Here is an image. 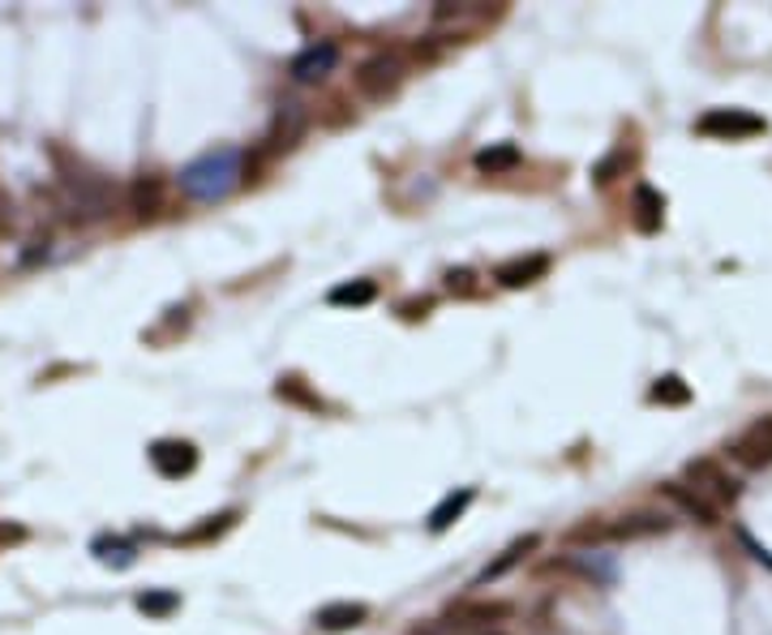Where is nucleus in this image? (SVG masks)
<instances>
[{"label": "nucleus", "instance_id": "nucleus-26", "mask_svg": "<svg viewBox=\"0 0 772 635\" xmlns=\"http://www.w3.org/2000/svg\"><path fill=\"white\" fill-rule=\"evenodd\" d=\"M626 163H631V159L618 147V151H610V155L592 168V181H597V185H610V181H618V172H626Z\"/></svg>", "mask_w": 772, "mask_h": 635}, {"label": "nucleus", "instance_id": "nucleus-24", "mask_svg": "<svg viewBox=\"0 0 772 635\" xmlns=\"http://www.w3.org/2000/svg\"><path fill=\"white\" fill-rule=\"evenodd\" d=\"M232 524H236V512H224V516H211L206 524H197V528H190L181 541L185 546H197V541H211V537H224Z\"/></svg>", "mask_w": 772, "mask_h": 635}, {"label": "nucleus", "instance_id": "nucleus-14", "mask_svg": "<svg viewBox=\"0 0 772 635\" xmlns=\"http://www.w3.org/2000/svg\"><path fill=\"white\" fill-rule=\"evenodd\" d=\"M631 219H635L640 233H656V228H661V219H665V198L656 194L653 185H635V194H631Z\"/></svg>", "mask_w": 772, "mask_h": 635}, {"label": "nucleus", "instance_id": "nucleus-20", "mask_svg": "<svg viewBox=\"0 0 772 635\" xmlns=\"http://www.w3.org/2000/svg\"><path fill=\"white\" fill-rule=\"evenodd\" d=\"M129 206L147 219V215H154L159 206H163V176H154V172H142L133 185H129Z\"/></svg>", "mask_w": 772, "mask_h": 635}, {"label": "nucleus", "instance_id": "nucleus-6", "mask_svg": "<svg viewBox=\"0 0 772 635\" xmlns=\"http://www.w3.org/2000/svg\"><path fill=\"white\" fill-rule=\"evenodd\" d=\"M515 614V605L511 601H451V610H447V627H463V632H490V627H498Z\"/></svg>", "mask_w": 772, "mask_h": 635}, {"label": "nucleus", "instance_id": "nucleus-29", "mask_svg": "<svg viewBox=\"0 0 772 635\" xmlns=\"http://www.w3.org/2000/svg\"><path fill=\"white\" fill-rule=\"evenodd\" d=\"M22 537H26L22 524H0V541H22Z\"/></svg>", "mask_w": 772, "mask_h": 635}, {"label": "nucleus", "instance_id": "nucleus-25", "mask_svg": "<svg viewBox=\"0 0 772 635\" xmlns=\"http://www.w3.org/2000/svg\"><path fill=\"white\" fill-rule=\"evenodd\" d=\"M95 555H99V562H112V567H129L138 550H133L129 541H120V537H99V541H95Z\"/></svg>", "mask_w": 772, "mask_h": 635}, {"label": "nucleus", "instance_id": "nucleus-9", "mask_svg": "<svg viewBox=\"0 0 772 635\" xmlns=\"http://www.w3.org/2000/svg\"><path fill=\"white\" fill-rule=\"evenodd\" d=\"M305 129H309L305 104H279V112H275V125H270L267 151H283V147H297V142L305 138Z\"/></svg>", "mask_w": 772, "mask_h": 635}, {"label": "nucleus", "instance_id": "nucleus-30", "mask_svg": "<svg viewBox=\"0 0 772 635\" xmlns=\"http://www.w3.org/2000/svg\"><path fill=\"white\" fill-rule=\"evenodd\" d=\"M429 314V301H412V305H404V318H425Z\"/></svg>", "mask_w": 772, "mask_h": 635}, {"label": "nucleus", "instance_id": "nucleus-17", "mask_svg": "<svg viewBox=\"0 0 772 635\" xmlns=\"http://www.w3.org/2000/svg\"><path fill=\"white\" fill-rule=\"evenodd\" d=\"M476 172L481 176H502V172H515L524 155H519V147L515 142H498V147H485V151H476Z\"/></svg>", "mask_w": 772, "mask_h": 635}, {"label": "nucleus", "instance_id": "nucleus-28", "mask_svg": "<svg viewBox=\"0 0 772 635\" xmlns=\"http://www.w3.org/2000/svg\"><path fill=\"white\" fill-rule=\"evenodd\" d=\"M9 233H13V202L0 190V237H9Z\"/></svg>", "mask_w": 772, "mask_h": 635}, {"label": "nucleus", "instance_id": "nucleus-16", "mask_svg": "<svg viewBox=\"0 0 772 635\" xmlns=\"http://www.w3.org/2000/svg\"><path fill=\"white\" fill-rule=\"evenodd\" d=\"M472 498H476V489L472 485H460V489H451L433 512H429V532H447L455 519H463V512L472 507Z\"/></svg>", "mask_w": 772, "mask_h": 635}, {"label": "nucleus", "instance_id": "nucleus-12", "mask_svg": "<svg viewBox=\"0 0 772 635\" xmlns=\"http://www.w3.org/2000/svg\"><path fill=\"white\" fill-rule=\"evenodd\" d=\"M549 276V254H528V258H511V262H502L494 279H498L502 288H528V283H537V279Z\"/></svg>", "mask_w": 772, "mask_h": 635}, {"label": "nucleus", "instance_id": "nucleus-13", "mask_svg": "<svg viewBox=\"0 0 772 635\" xmlns=\"http://www.w3.org/2000/svg\"><path fill=\"white\" fill-rule=\"evenodd\" d=\"M369 618V605L365 601H331V605H322L318 614H313V623L322 627V632H352V627H361Z\"/></svg>", "mask_w": 772, "mask_h": 635}, {"label": "nucleus", "instance_id": "nucleus-15", "mask_svg": "<svg viewBox=\"0 0 772 635\" xmlns=\"http://www.w3.org/2000/svg\"><path fill=\"white\" fill-rule=\"evenodd\" d=\"M374 301H378L374 279H344L326 292V305H340V310H361V305H374Z\"/></svg>", "mask_w": 772, "mask_h": 635}, {"label": "nucleus", "instance_id": "nucleus-4", "mask_svg": "<svg viewBox=\"0 0 772 635\" xmlns=\"http://www.w3.org/2000/svg\"><path fill=\"white\" fill-rule=\"evenodd\" d=\"M695 133L704 138H726V142H738V138H755V133H769V120L747 112V108H712L695 120Z\"/></svg>", "mask_w": 772, "mask_h": 635}, {"label": "nucleus", "instance_id": "nucleus-10", "mask_svg": "<svg viewBox=\"0 0 772 635\" xmlns=\"http://www.w3.org/2000/svg\"><path fill=\"white\" fill-rule=\"evenodd\" d=\"M661 498H669L678 512H687V516L699 519V524H721V507H712L699 489L683 485V481H665V485H661Z\"/></svg>", "mask_w": 772, "mask_h": 635}, {"label": "nucleus", "instance_id": "nucleus-22", "mask_svg": "<svg viewBox=\"0 0 772 635\" xmlns=\"http://www.w3.org/2000/svg\"><path fill=\"white\" fill-rule=\"evenodd\" d=\"M138 610L147 618H168L172 610H181V596L172 589H147V593H138Z\"/></svg>", "mask_w": 772, "mask_h": 635}, {"label": "nucleus", "instance_id": "nucleus-7", "mask_svg": "<svg viewBox=\"0 0 772 635\" xmlns=\"http://www.w3.org/2000/svg\"><path fill=\"white\" fill-rule=\"evenodd\" d=\"M730 460L742 469H769L772 464V417H760L755 426H747L742 434L730 442Z\"/></svg>", "mask_w": 772, "mask_h": 635}, {"label": "nucleus", "instance_id": "nucleus-5", "mask_svg": "<svg viewBox=\"0 0 772 635\" xmlns=\"http://www.w3.org/2000/svg\"><path fill=\"white\" fill-rule=\"evenodd\" d=\"M335 65H340V43H331V40L305 43V47L292 56L288 78L301 82V86H313V82L331 78V74H335Z\"/></svg>", "mask_w": 772, "mask_h": 635}, {"label": "nucleus", "instance_id": "nucleus-18", "mask_svg": "<svg viewBox=\"0 0 772 635\" xmlns=\"http://www.w3.org/2000/svg\"><path fill=\"white\" fill-rule=\"evenodd\" d=\"M537 546H540V537H537V532H528V537H519V541H511V546L502 550V558H494V562H490V567H485V571L476 575V589H481V584H490V580H502V575H506V571H511L515 562H519V558H524V555H533Z\"/></svg>", "mask_w": 772, "mask_h": 635}, {"label": "nucleus", "instance_id": "nucleus-23", "mask_svg": "<svg viewBox=\"0 0 772 635\" xmlns=\"http://www.w3.org/2000/svg\"><path fill=\"white\" fill-rule=\"evenodd\" d=\"M275 396L288 399V403H301V408H309V412H318V408H322V399L313 396V391H309L297 374H283V378L275 383Z\"/></svg>", "mask_w": 772, "mask_h": 635}, {"label": "nucleus", "instance_id": "nucleus-3", "mask_svg": "<svg viewBox=\"0 0 772 635\" xmlns=\"http://www.w3.org/2000/svg\"><path fill=\"white\" fill-rule=\"evenodd\" d=\"M404 74H408V47L378 52V56L361 61V69H356V90L369 95V99H383V95H390V90L404 82Z\"/></svg>", "mask_w": 772, "mask_h": 635}, {"label": "nucleus", "instance_id": "nucleus-27", "mask_svg": "<svg viewBox=\"0 0 772 635\" xmlns=\"http://www.w3.org/2000/svg\"><path fill=\"white\" fill-rule=\"evenodd\" d=\"M447 288H451V292H455V297H472V292H476V276H472V271H447Z\"/></svg>", "mask_w": 772, "mask_h": 635}, {"label": "nucleus", "instance_id": "nucleus-8", "mask_svg": "<svg viewBox=\"0 0 772 635\" xmlns=\"http://www.w3.org/2000/svg\"><path fill=\"white\" fill-rule=\"evenodd\" d=\"M147 455H151V469L163 481H181V476H190L197 469V446L185 442V438H159V442H151Z\"/></svg>", "mask_w": 772, "mask_h": 635}, {"label": "nucleus", "instance_id": "nucleus-2", "mask_svg": "<svg viewBox=\"0 0 772 635\" xmlns=\"http://www.w3.org/2000/svg\"><path fill=\"white\" fill-rule=\"evenodd\" d=\"M687 481H691V489H699L712 507H730L738 503V494H742V481L721 464V460H712V455H699L687 464Z\"/></svg>", "mask_w": 772, "mask_h": 635}, {"label": "nucleus", "instance_id": "nucleus-21", "mask_svg": "<svg viewBox=\"0 0 772 635\" xmlns=\"http://www.w3.org/2000/svg\"><path fill=\"white\" fill-rule=\"evenodd\" d=\"M648 399L665 403V408H683V403H691V387L678 374H665V378H656L653 387H648Z\"/></svg>", "mask_w": 772, "mask_h": 635}, {"label": "nucleus", "instance_id": "nucleus-11", "mask_svg": "<svg viewBox=\"0 0 772 635\" xmlns=\"http://www.w3.org/2000/svg\"><path fill=\"white\" fill-rule=\"evenodd\" d=\"M656 532H669V516L635 512V516H622L618 524H605V541H640V537H656Z\"/></svg>", "mask_w": 772, "mask_h": 635}, {"label": "nucleus", "instance_id": "nucleus-1", "mask_svg": "<svg viewBox=\"0 0 772 635\" xmlns=\"http://www.w3.org/2000/svg\"><path fill=\"white\" fill-rule=\"evenodd\" d=\"M240 181H245V155H240V147H232V142L202 151V155L190 159V163L176 172L181 194L190 202H202V206L224 202Z\"/></svg>", "mask_w": 772, "mask_h": 635}, {"label": "nucleus", "instance_id": "nucleus-19", "mask_svg": "<svg viewBox=\"0 0 772 635\" xmlns=\"http://www.w3.org/2000/svg\"><path fill=\"white\" fill-rule=\"evenodd\" d=\"M562 571H576V575L592 580V584H610L614 580V558L601 555V550H583L571 562H562Z\"/></svg>", "mask_w": 772, "mask_h": 635}]
</instances>
